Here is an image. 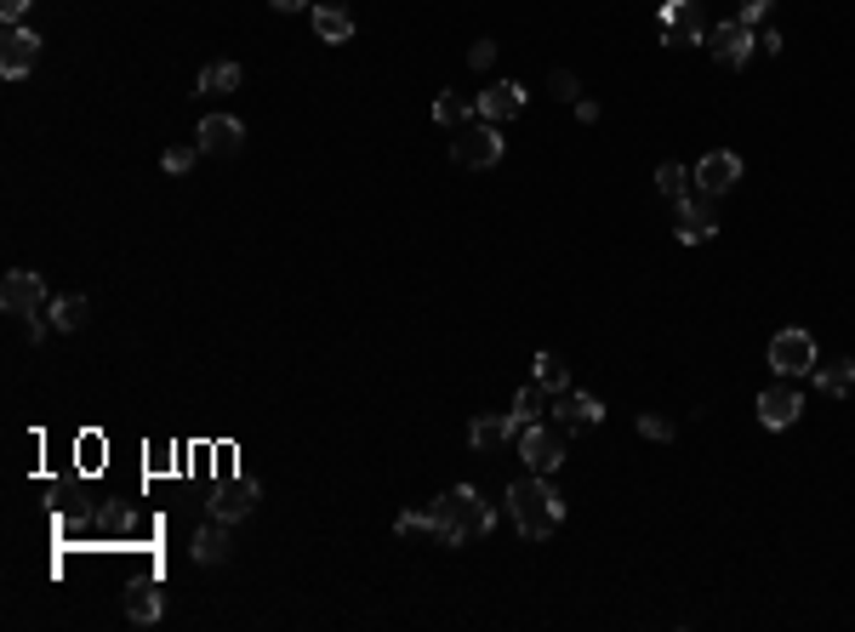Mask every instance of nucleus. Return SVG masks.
I'll list each match as a JSON object with an SVG mask.
<instances>
[{"mask_svg":"<svg viewBox=\"0 0 855 632\" xmlns=\"http://www.w3.org/2000/svg\"><path fill=\"white\" fill-rule=\"evenodd\" d=\"M508 513H513V525H520L525 541H548L565 525V495L548 485V473H525V479L508 485Z\"/></svg>","mask_w":855,"mask_h":632,"instance_id":"1","label":"nucleus"},{"mask_svg":"<svg viewBox=\"0 0 855 632\" xmlns=\"http://www.w3.org/2000/svg\"><path fill=\"white\" fill-rule=\"evenodd\" d=\"M434 525H439L434 530L439 547H462V541H480V536L497 530V507H485L474 485H451L434 502Z\"/></svg>","mask_w":855,"mask_h":632,"instance_id":"2","label":"nucleus"},{"mask_svg":"<svg viewBox=\"0 0 855 632\" xmlns=\"http://www.w3.org/2000/svg\"><path fill=\"white\" fill-rule=\"evenodd\" d=\"M816 365H821V353H816V336L809 331H799V325H787V331H776L770 336V371L776 376H816Z\"/></svg>","mask_w":855,"mask_h":632,"instance_id":"3","label":"nucleus"},{"mask_svg":"<svg viewBox=\"0 0 855 632\" xmlns=\"http://www.w3.org/2000/svg\"><path fill=\"white\" fill-rule=\"evenodd\" d=\"M0 308L12 313V320H40L52 302H47V280L35 274V268H12L7 285H0Z\"/></svg>","mask_w":855,"mask_h":632,"instance_id":"4","label":"nucleus"},{"mask_svg":"<svg viewBox=\"0 0 855 632\" xmlns=\"http://www.w3.org/2000/svg\"><path fill=\"white\" fill-rule=\"evenodd\" d=\"M451 160L468 166V171H490L502 160V138H497V126L480 120V126H462L457 138H451Z\"/></svg>","mask_w":855,"mask_h":632,"instance_id":"5","label":"nucleus"},{"mask_svg":"<svg viewBox=\"0 0 855 632\" xmlns=\"http://www.w3.org/2000/svg\"><path fill=\"white\" fill-rule=\"evenodd\" d=\"M520 456H525V467L531 473H553L559 462H565V427H548V422H531V427H520Z\"/></svg>","mask_w":855,"mask_h":632,"instance_id":"6","label":"nucleus"},{"mask_svg":"<svg viewBox=\"0 0 855 632\" xmlns=\"http://www.w3.org/2000/svg\"><path fill=\"white\" fill-rule=\"evenodd\" d=\"M662 17H667V47L685 52V47H707V17L696 0H662Z\"/></svg>","mask_w":855,"mask_h":632,"instance_id":"7","label":"nucleus"},{"mask_svg":"<svg viewBox=\"0 0 855 632\" xmlns=\"http://www.w3.org/2000/svg\"><path fill=\"white\" fill-rule=\"evenodd\" d=\"M474 108H480V120H490V126L520 120V115H525V86H520V80H490L485 92L474 98Z\"/></svg>","mask_w":855,"mask_h":632,"instance_id":"8","label":"nucleus"},{"mask_svg":"<svg viewBox=\"0 0 855 632\" xmlns=\"http://www.w3.org/2000/svg\"><path fill=\"white\" fill-rule=\"evenodd\" d=\"M673 234H679L685 245H702V240H713L718 234V206H713V194H685L679 199V222H673Z\"/></svg>","mask_w":855,"mask_h":632,"instance_id":"9","label":"nucleus"},{"mask_svg":"<svg viewBox=\"0 0 855 632\" xmlns=\"http://www.w3.org/2000/svg\"><path fill=\"white\" fill-rule=\"evenodd\" d=\"M804 411V394L793 388V382H776V388H764L758 394V422L770 427V434H781V427H793Z\"/></svg>","mask_w":855,"mask_h":632,"instance_id":"10","label":"nucleus"},{"mask_svg":"<svg viewBox=\"0 0 855 632\" xmlns=\"http://www.w3.org/2000/svg\"><path fill=\"white\" fill-rule=\"evenodd\" d=\"M707 47H713V57L725 63V69H741V63L753 57V29L741 24V17H730V24H718V29H707Z\"/></svg>","mask_w":855,"mask_h":632,"instance_id":"11","label":"nucleus"},{"mask_svg":"<svg viewBox=\"0 0 855 632\" xmlns=\"http://www.w3.org/2000/svg\"><path fill=\"white\" fill-rule=\"evenodd\" d=\"M35 57H40L35 29H7V40H0V75H7V80H24V75L35 69Z\"/></svg>","mask_w":855,"mask_h":632,"instance_id":"12","label":"nucleus"},{"mask_svg":"<svg viewBox=\"0 0 855 632\" xmlns=\"http://www.w3.org/2000/svg\"><path fill=\"white\" fill-rule=\"evenodd\" d=\"M696 183H702V194H713V199H718V194H730V189L741 183V160H736L730 149H713L707 160L696 166Z\"/></svg>","mask_w":855,"mask_h":632,"instance_id":"13","label":"nucleus"},{"mask_svg":"<svg viewBox=\"0 0 855 632\" xmlns=\"http://www.w3.org/2000/svg\"><path fill=\"white\" fill-rule=\"evenodd\" d=\"M194 138H200V149H206V154H222V160H229V154H240V143H245V126L234 115H206Z\"/></svg>","mask_w":855,"mask_h":632,"instance_id":"14","label":"nucleus"},{"mask_svg":"<svg viewBox=\"0 0 855 632\" xmlns=\"http://www.w3.org/2000/svg\"><path fill=\"white\" fill-rule=\"evenodd\" d=\"M252 507H257V485L252 479H229V485L212 490V518H229L234 525V518H245Z\"/></svg>","mask_w":855,"mask_h":632,"instance_id":"15","label":"nucleus"},{"mask_svg":"<svg viewBox=\"0 0 855 632\" xmlns=\"http://www.w3.org/2000/svg\"><path fill=\"white\" fill-rule=\"evenodd\" d=\"M559 427H565V434H582V427H599L604 422V404L594 399V394H571L565 388V399H559Z\"/></svg>","mask_w":855,"mask_h":632,"instance_id":"16","label":"nucleus"},{"mask_svg":"<svg viewBox=\"0 0 855 632\" xmlns=\"http://www.w3.org/2000/svg\"><path fill=\"white\" fill-rule=\"evenodd\" d=\"M229 518H212V525H200L194 530V564H222L229 558Z\"/></svg>","mask_w":855,"mask_h":632,"instance_id":"17","label":"nucleus"},{"mask_svg":"<svg viewBox=\"0 0 855 632\" xmlns=\"http://www.w3.org/2000/svg\"><path fill=\"white\" fill-rule=\"evenodd\" d=\"M502 439H520V422H513V411H508V416H480L474 427H468V444H474V450H497Z\"/></svg>","mask_w":855,"mask_h":632,"instance_id":"18","label":"nucleus"},{"mask_svg":"<svg viewBox=\"0 0 855 632\" xmlns=\"http://www.w3.org/2000/svg\"><path fill=\"white\" fill-rule=\"evenodd\" d=\"M314 35H320L326 47H343V40H354V17L343 7H314Z\"/></svg>","mask_w":855,"mask_h":632,"instance_id":"19","label":"nucleus"},{"mask_svg":"<svg viewBox=\"0 0 855 632\" xmlns=\"http://www.w3.org/2000/svg\"><path fill=\"white\" fill-rule=\"evenodd\" d=\"M434 120H439V126H451V131H462V126H474V120H480V108L468 103L462 92H439V98H434Z\"/></svg>","mask_w":855,"mask_h":632,"instance_id":"20","label":"nucleus"},{"mask_svg":"<svg viewBox=\"0 0 855 632\" xmlns=\"http://www.w3.org/2000/svg\"><path fill=\"white\" fill-rule=\"evenodd\" d=\"M855 388V359H832V365H816V394L844 399Z\"/></svg>","mask_w":855,"mask_h":632,"instance_id":"21","label":"nucleus"},{"mask_svg":"<svg viewBox=\"0 0 855 632\" xmlns=\"http://www.w3.org/2000/svg\"><path fill=\"white\" fill-rule=\"evenodd\" d=\"M47 320H52V331H80L86 320H92V302H86V297H58L47 308Z\"/></svg>","mask_w":855,"mask_h":632,"instance_id":"22","label":"nucleus"},{"mask_svg":"<svg viewBox=\"0 0 855 632\" xmlns=\"http://www.w3.org/2000/svg\"><path fill=\"white\" fill-rule=\"evenodd\" d=\"M548 416V388L543 382H531V388H520V399H513V422L531 427V422H543Z\"/></svg>","mask_w":855,"mask_h":632,"instance_id":"23","label":"nucleus"},{"mask_svg":"<svg viewBox=\"0 0 855 632\" xmlns=\"http://www.w3.org/2000/svg\"><path fill=\"white\" fill-rule=\"evenodd\" d=\"M240 86V63H206V69H200V92H234Z\"/></svg>","mask_w":855,"mask_h":632,"instance_id":"24","label":"nucleus"},{"mask_svg":"<svg viewBox=\"0 0 855 632\" xmlns=\"http://www.w3.org/2000/svg\"><path fill=\"white\" fill-rule=\"evenodd\" d=\"M536 382H543L548 394H565V388H571V371H565V359H559V353H536Z\"/></svg>","mask_w":855,"mask_h":632,"instance_id":"25","label":"nucleus"},{"mask_svg":"<svg viewBox=\"0 0 855 632\" xmlns=\"http://www.w3.org/2000/svg\"><path fill=\"white\" fill-rule=\"evenodd\" d=\"M126 616H131V621H161V586H131Z\"/></svg>","mask_w":855,"mask_h":632,"instance_id":"26","label":"nucleus"},{"mask_svg":"<svg viewBox=\"0 0 855 632\" xmlns=\"http://www.w3.org/2000/svg\"><path fill=\"white\" fill-rule=\"evenodd\" d=\"M656 189H662L667 199H685V194H690V171H685L679 160H662V166H656Z\"/></svg>","mask_w":855,"mask_h":632,"instance_id":"27","label":"nucleus"},{"mask_svg":"<svg viewBox=\"0 0 855 632\" xmlns=\"http://www.w3.org/2000/svg\"><path fill=\"white\" fill-rule=\"evenodd\" d=\"M200 154H206L200 143H177V149H166V154H161V171H166V177H183V171H194Z\"/></svg>","mask_w":855,"mask_h":632,"instance_id":"28","label":"nucleus"},{"mask_svg":"<svg viewBox=\"0 0 855 632\" xmlns=\"http://www.w3.org/2000/svg\"><path fill=\"white\" fill-rule=\"evenodd\" d=\"M434 507H411V513H399V536H434Z\"/></svg>","mask_w":855,"mask_h":632,"instance_id":"29","label":"nucleus"},{"mask_svg":"<svg viewBox=\"0 0 855 632\" xmlns=\"http://www.w3.org/2000/svg\"><path fill=\"white\" fill-rule=\"evenodd\" d=\"M548 92H553L559 103H576V98H582V80H576L571 69H553V75H548Z\"/></svg>","mask_w":855,"mask_h":632,"instance_id":"30","label":"nucleus"},{"mask_svg":"<svg viewBox=\"0 0 855 632\" xmlns=\"http://www.w3.org/2000/svg\"><path fill=\"white\" fill-rule=\"evenodd\" d=\"M770 7H776V0H741V12H736V17H741L748 29H758L764 17H770Z\"/></svg>","mask_w":855,"mask_h":632,"instance_id":"31","label":"nucleus"},{"mask_svg":"<svg viewBox=\"0 0 855 632\" xmlns=\"http://www.w3.org/2000/svg\"><path fill=\"white\" fill-rule=\"evenodd\" d=\"M639 434L645 439H673V422L667 416H639Z\"/></svg>","mask_w":855,"mask_h":632,"instance_id":"32","label":"nucleus"},{"mask_svg":"<svg viewBox=\"0 0 855 632\" xmlns=\"http://www.w3.org/2000/svg\"><path fill=\"white\" fill-rule=\"evenodd\" d=\"M490 57H497V40H474V47H468V63H474V69H490Z\"/></svg>","mask_w":855,"mask_h":632,"instance_id":"33","label":"nucleus"},{"mask_svg":"<svg viewBox=\"0 0 855 632\" xmlns=\"http://www.w3.org/2000/svg\"><path fill=\"white\" fill-rule=\"evenodd\" d=\"M576 120L594 126V120H599V103H594V98H576Z\"/></svg>","mask_w":855,"mask_h":632,"instance_id":"34","label":"nucleus"},{"mask_svg":"<svg viewBox=\"0 0 855 632\" xmlns=\"http://www.w3.org/2000/svg\"><path fill=\"white\" fill-rule=\"evenodd\" d=\"M24 12H29V0H0V17H7V24H17Z\"/></svg>","mask_w":855,"mask_h":632,"instance_id":"35","label":"nucleus"},{"mask_svg":"<svg viewBox=\"0 0 855 632\" xmlns=\"http://www.w3.org/2000/svg\"><path fill=\"white\" fill-rule=\"evenodd\" d=\"M268 7H275V12H303L308 0H268Z\"/></svg>","mask_w":855,"mask_h":632,"instance_id":"36","label":"nucleus"}]
</instances>
